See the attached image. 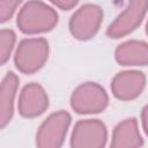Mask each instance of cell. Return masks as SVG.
Here are the masks:
<instances>
[{
  "mask_svg": "<svg viewBox=\"0 0 148 148\" xmlns=\"http://www.w3.org/2000/svg\"><path fill=\"white\" fill-rule=\"evenodd\" d=\"M109 103V96L104 88L96 82L80 84L71 96V108L79 114L102 112Z\"/></svg>",
  "mask_w": 148,
  "mask_h": 148,
  "instance_id": "cell-3",
  "label": "cell"
},
{
  "mask_svg": "<svg viewBox=\"0 0 148 148\" xmlns=\"http://www.w3.org/2000/svg\"><path fill=\"white\" fill-rule=\"evenodd\" d=\"M49 58V43L45 38H24L18 43L14 54V64L18 72L34 74Z\"/></svg>",
  "mask_w": 148,
  "mask_h": 148,
  "instance_id": "cell-2",
  "label": "cell"
},
{
  "mask_svg": "<svg viewBox=\"0 0 148 148\" xmlns=\"http://www.w3.org/2000/svg\"><path fill=\"white\" fill-rule=\"evenodd\" d=\"M114 59L121 66H147L148 43L143 40H127L117 46Z\"/></svg>",
  "mask_w": 148,
  "mask_h": 148,
  "instance_id": "cell-10",
  "label": "cell"
},
{
  "mask_svg": "<svg viewBox=\"0 0 148 148\" xmlns=\"http://www.w3.org/2000/svg\"><path fill=\"white\" fill-rule=\"evenodd\" d=\"M141 121H142L143 131H145V133L148 136V104L141 111Z\"/></svg>",
  "mask_w": 148,
  "mask_h": 148,
  "instance_id": "cell-16",
  "label": "cell"
},
{
  "mask_svg": "<svg viewBox=\"0 0 148 148\" xmlns=\"http://www.w3.org/2000/svg\"><path fill=\"white\" fill-rule=\"evenodd\" d=\"M142 145L143 140L135 118H127L114 127L110 148H140Z\"/></svg>",
  "mask_w": 148,
  "mask_h": 148,
  "instance_id": "cell-12",
  "label": "cell"
},
{
  "mask_svg": "<svg viewBox=\"0 0 148 148\" xmlns=\"http://www.w3.org/2000/svg\"><path fill=\"white\" fill-rule=\"evenodd\" d=\"M72 117L67 111L60 110L50 114L39 126L36 134L37 148H61Z\"/></svg>",
  "mask_w": 148,
  "mask_h": 148,
  "instance_id": "cell-4",
  "label": "cell"
},
{
  "mask_svg": "<svg viewBox=\"0 0 148 148\" xmlns=\"http://www.w3.org/2000/svg\"><path fill=\"white\" fill-rule=\"evenodd\" d=\"M108 140V130L99 119L79 120L71 135L72 148H104Z\"/></svg>",
  "mask_w": 148,
  "mask_h": 148,
  "instance_id": "cell-6",
  "label": "cell"
},
{
  "mask_svg": "<svg viewBox=\"0 0 148 148\" xmlns=\"http://www.w3.org/2000/svg\"><path fill=\"white\" fill-rule=\"evenodd\" d=\"M20 3V0H0V22L5 23L8 21Z\"/></svg>",
  "mask_w": 148,
  "mask_h": 148,
  "instance_id": "cell-14",
  "label": "cell"
},
{
  "mask_svg": "<svg viewBox=\"0 0 148 148\" xmlns=\"http://www.w3.org/2000/svg\"><path fill=\"white\" fill-rule=\"evenodd\" d=\"M18 113L24 118H36L49 108V97L44 88L31 82L23 87L18 97Z\"/></svg>",
  "mask_w": 148,
  "mask_h": 148,
  "instance_id": "cell-9",
  "label": "cell"
},
{
  "mask_svg": "<svg viewBox=\"0 0 148 148\" xmlns=\"http://www.w3.org/2000/svg\"><path fill=\"white\" fill-rule=\"evenodd\" d=\"M147 10H148V1L146 0L130 1L126 8L108 27L106 29L108 37L117 39L133 32L141 24Z\"/></svg>",
  "mask_w": 148,
  "mask_h": 148,
  "instance_id": "cell-7",
  "label": "cell"
},
{
  "mask_svg": "<svg viewBox=\"0 0 148 148\" xmlns=\"http://www.w3.org/2000/svg\"><path fill=\"white\" fill-rule=\"evenodd\" d=\"M16 42V35L12 29H2L0 31V64L5 65L12 54Z\"/></svg>",
  "mask_w": 148,
  "mask_h": 148,
  "instance_id": "cell-13",
  "label": "cell"
},
{
  "mask_svg": "<svg viewBox=\"0 0 148 148\" xmlns=\"http://www.w3.org/2000/svg\"><path fill=\"white\" fill-rule=\"evenodd\" d=\"M102 21V8L95 3H86L71 16L69 31L75 39L88 40L97 34Z\"/></svg>",
  "mask_w": 148,
  "mask_h": 148,
  "instance_id": "cell-5",
  "label": "cell"
},
{
  "mask_svg": "<svg viewBox=\"0 0 148 148\" xmlns=\"http://www.w3.org/2000/svg\"><path fill=\"white\" fill-rule=\"evenodd\" d=\"M51 3L62 10H69L77 5V1L76 0H52Z\"/></svg>",
  "mask_w": 148,
  "mask_h": 148,
  "instance_id": "cell-15",
  "label": "cell"
},
{
  "mask_svg": "<svg viewBox=\"0 0 148 148\" xmlns=\"http://www.w3.org/2000/svg\"><path fill=\"white\" fill-rule=\"evenodd\" d=\"M58 23L57 12L43 1L25 2L16 18L18 29L25 35H35L52 30Z\"/></svg>",
  "mask_w": 148,
  "mask_h": 148,
  "instance_id": "cell-1",
  "label": "cell"
},
{
  "mask_svg": "<svg viewBox=\"0 0 148 148\" xmlns=\"http://www.w3.org/2000/svg\"><path fill=\"white\" fill-rule=\"evenodd\" d=\"M18 77L15 73L8 72L1 82L0 89V127L5 128L14 114V101L18 88Z\"/></svg>",
  "mask_w": 148,
  "mask_h": 148,
  "instance_id": "cell-11",
  "label": "cell"
},
{
  "mask_svg": "<svg viewBox=\"0 0 148 148\" xmlns=\"http://www.w3.org/2000/svg\"><path fill=\"white\" fill-rule=\"evenodd\" d=\"M146 34L148 36V21H147V24H146Z\"/></svg>",
  "mask_w": 148,
  "mask_h": 148,
  "instance_id": "cell-17",
  "label": "cell"
},
{
  "mask_svg": "<svg viewBox=\"0 0 148 148\" xmlns=\"http://www.w3.org/2000/svg\"><path fill=\"white\" fill-rule=\"evenodd\" d=\"M146 86V75L140 71H123L111 82V91L119 101H133L139 97Z\"/></svg>",
  "mask_w": 148,
  "mask_h": 148,
  "instance_id": "cell-8",
  "label": "cell"
}]
</instances>
